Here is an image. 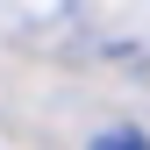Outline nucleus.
Returning a JSON list of instances; mask_svg holds the SVG:
<instances>
[{
  "label": "nucleus",
  "instance_id": "obj_1",
  "mask_svg": "<svg viewBox=\"0 0 150 150\" xmlns=\"http://www.w3.org/2000/svg\"><path fill=\"white\" fill-rule=\"evenodd\" d=\"M86 150H150V136H143V129H100Z\"/></svg>",
  "mask_w": 150,
  "mask_h": 150
}]
</instances>
